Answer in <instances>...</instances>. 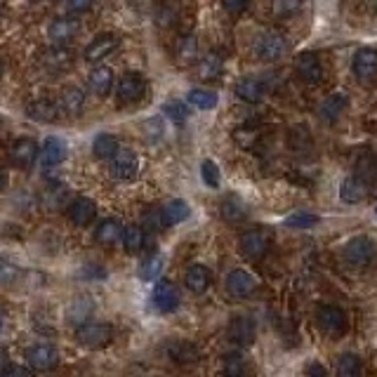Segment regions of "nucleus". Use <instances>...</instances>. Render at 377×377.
Instances as JSON below:
<instances>
[{
	"label": "nucleus",
	"instance_id": "1",
	"mask_svg": "<svg viewBox=\"0 0 377 377\" xmlns=\"http://www.w3.org/2000/svg\"><path fill=\"white\" fill-rule=\"evenodd\" d=\"M344 262L354 269H366L375 262L377 257V245L373 238L368 236H356L344 245Z\"/></svg>",
	"mask_w": 377,
	"mask_h": 377
},
{
	"label": "nucleus",
	"instance_id": "2",
	"mask_svg": "<svg viewBox=\"0 0 377 377\" xmlns=\"http://www.w3.org/2000/svg\"><path fill=\"white\" fill-rule=\"evenodd\" d=\"M253 50L262 62H276V59H280L288 52V40L278 31H265L257 35Z\"/></svg>",
	"mask_w": 377,
	"mask_h": 377
},
{
	"label": "nucleus",
	"instance_id": "3",
	"mask_svg": "<svg viewBox=\"0 0 377 377\" xmlns=\"http://www.w3.org/2000/svg\"><path fill=\"white\" fill-rule=\"evenodd\" d=\"M111 328L104 326V323L97 321H83L78 323L76 328V340L78 344L90 346V349H97V346H104L111 342Z\"/></svg>",
	"mask_w": 377,
	"mask_h": 377
},
{
	"label": "nucleus",
	"instance_id": "4",
	"mask_svg": "<svg viewBox=\"0 0 377 377\" xmlns=\"http://www.w3.org/2000/svg\"><path fill=\"white\" fill-rule=\"evenodd\" d=\"M316 321H319V328L328 337H340V335L346 333V314L340 307H321L319 314H316Z\"/></svg>",
	"mask_w": 377,
	"mask_h": 377
},
{
	"label": "nucleus",
	"instance_id": "5",
	"mask_svg": "<svg viewBox=\"0 0 377 377\" xmlns=\"http://www.w3.org/2000/svg\"><path fill=\"white\" fill-rule=\"evenodd\" d=\"M111 170L118 179H135L137 170H140L137 153L130 146H118L116 153L111 156Z\"/></svg>",
	"mask_w": 377,
	"mask_h": 377
},
{
	"label": "nucleus",
	"instance_id": "6",
	"mask_svg": "<svg viewBox=\"0 0 377 377\" xmlns=\"http://www.w3.org/2000/svg\"><path fill=\"white\" fill-rule=\"evenodd\" d=\"M118 45H121V38L113 33H101L97 38L92 40L87 47H85V62L90 64H99L101 59H106L109 55L118 50Z\"/></svg>",
	"mask_w": 377,
	"mask_h": 377
},
{
	"label": "nucleus",
	"instance_id": "7",
	"mask_svg": "<svg viewBox=\"0 0 377 377\" xmlns=\"http://www.w3.org/2000/svg\"><path fill=\"white\" fill-rule=\"evenodd\" d=\"M241 253L248 260H262L269 250V233L262 229H250L241 236Z\"/></svg>",
	"mask_w": 377,
	"mask_h": 377
},
{
	"label": "nucleus",
	"instance_id": "8",
	"mask_svg": "<svg viewBox=\"0 0 377 377\" xmlns=\"http://www.w3.org/2000/svg\"><path fill=\"white\" fill-rule=\"evenodd\" d=\"M26 361H28V368L45 373V370L57 368L59 351L52 344H35V346H31V349L26 351Z\"/></svg>",
	"mask_w": 377,
	"mask_h": 377
},
{
	"label": "nucleus",
	"instance_id": "9",
	"mask_svg": "<svg viewBox=\"0 0 377 377\" xmlns=\"http://www.w3.org/2000/svg\"><path fill=\"white\" fill-rule=\"evenodd\" d=\"M153 307L158 311H163V314H167V311H175L179 307V290H177V285L172 283V280L160 278L158 283H156Z\"/></svg>",
	"mask_w": 377,
	"mask_h": 377
},
{
	"label": "nucleus",
	"instance_id": "10",
	"mask_svg": "<svg viewBox=\"0 0 377 377\" xmlns=\"http://www.w3.org/2000/svg\"><path fill=\"white\" fill-rule=\"evenodd\" d=\"M146 94V83L140 74H125L118 83V99L123 104H135Z\"/></svg>",
	"mask_w": 377,
	"mask_h": 377
},
{
	"label": "nucleus",
	"instance_id": "11",
	"mask_svg": "<svg viewBox=\"0 0 377 377\" xmlns=\"http://www.w3.org/2000/svg\"><path fill=\"white\" fill-rule=\"evenodd\" d=\"M351 69H354V76L358 81L370 83L377 76V50L373 47H363L354 55V62H351Z\"/></svg>",
	"mask_w": 377,
	"mask_h": 377
},
{
	"label": "nucleus",
	"instance_id": "12",
	"mask_svg": "<svg viewBox=\"0 0 377 377\" xmlns=\"http://www.w3.org/2000/svg\"><path fill=\"white\" fill-rule=\"evenodd\" d=\"M38 151L40 149L31 137H19V140L12 144L10 158L17 167H31L35 163V158H38Z\"/></svg>",
	"mask_w": 377,
	"mask_h": 377
},
{
	"label": "nucleus",
	"instance_id": "13",
	"mask_svg": "<svg viewBox=\"0 0 377 377\" xmlns=\"http://www.w3.org/2000/svg\"><path fill=\"white\" fill-rule=\"evenodd\" d=\"M67 144H64L59 137H47L45 140V144H43V149L38 151V156H40V165L45 167H57V165H62L64 160H67Z\"/></svg>",
	"mask_w": 377,
	"mask_h": 377
},
{
	"label": "nucleus",
	"instance_id": "14",
	"mask_svg": "<svg viewBox=\"0 0 377 377\" xmlns=\"http://www.w3.org/2000/svg\"><path fill=\"white\" fill-rule=\"evenodd\" d=\"M257 288V280L250 276L243 269H233V271L226 276V290L231 292L233 297H248L253 295Z\"/></svg>",
	"mask_w": 377,
	"mask_h": 377
},
{
	"label": "nucleus",
	"instance_id": "15",
	"mask_svg": "<svg viewBox=\"0 0 377 377\" xmlns=\"http://www.w3.org/2000/svg\"><path fill=\"white\" fill-rule=\"evenodd\" d=\"M295 69H297V74L302 76V81H307V83H321L323 81L321 59L316 57L314 52H302V55L295 59Z\"/></svg>",
	"mask_w": 377,
	"mask_h": 377
},
{
	"label": "nucleus",
	"instance_id": "16",
	"mask_svg": "<svg viewBox=\"0 0 377 377\" xmlns=\"http://www.w3.org/2000/svg\"><path fill=\"white\" fill-rule=\"evenodd\" d=\"M370 187L363 177H346L340 187V199L344 203H363L368 199Z\"/></svg>",
	"mask_w": 377,
	"mask_h": 377
},
{
	"label": "nucleus",
	"instance_id": "17",
	"mask_svg": "<svg viewBox=\"0 0 377 377\" xmlns=\"http://www.w3.org/2000/svg\"><path fill=\"white\" fill-rule=\"evenodd\" d=\"M94 215H97V206H94V201L85 199V196L76 199V201L69 206V217H71V222H74L76 226L92 224Z\"/></svg>",
	"mask_w": 377,
	"mask_h": 377
},
{
	"label": "nucleus",
	"instance_id": "18",
	"mask_svg": "<svg viewBox=\"0 0 377 377\" xmlns=\"http://www.w3.org/2000/svg\"><path fill=\"white\" fill-rule=\"evenodd\" d=\"M346 106H349V97H346L344 92H335V94H330V97H326L321 101L319 116L323 118V121L333 123L346 111Z\"/></svg>",
	"mask_w": 377,
	"mask_h": 377
},
{
	"label": "nucleus",
	"instance_id": "19",
	"mask_svg": "<svg viewBox=\"0 0 377 377\" xmlns=\"http://www.w3.org/2000/svg\"><path fill=\"white\" fill-rule=\"evenodd\" d=\"M26 113L28 118H33V121L38 123H55L59 106L52 99H33L31 104L26 106Z\"/></svg>",
	"mask_w": 377,
	"mask_h": 377
},
{
	"label": "nucleus",
	"instance_id": "20",
	"mask_svg": "<svg viewBox=\"0 0 377 377\" xmlns=\"http://www.w3.org/2000/svg\"><path fill=\"white\" fill-rule=\"evenodd\" d=\"M184 283H187V288L191 292H196V295H201V292H206L208 288H210L212 283V274L208 267L203 265H194L187 271V276H184Z\"/></svg>",
	"mask_w": 377,
	"mask_h": 377
},
{
	"label": "nucleus",
	"instance_id": "21",
	"mask_svg": "<svg viewBox=\"0 0 377 377\" xmlns=\"http://www.w3.org/2000/svg\"><path fill=\"white\" fill-rule=\"evenodd\" d=\"M236 94H238V99L248 101V104H260L267 94V87H265V83L257 81V78H243V81L236 85Z\"/></svg>",
	"mask_w": 377,
	"mask_h": 377
},
{
	"label": "nucleus",
	"instance_id": "22",
	"mask_svg": "<svg viewBox=\"0 0 377 377\" xmlns=\"http://www.w3.org/2000/svg\"><path fill=\"white\" fill-rule=\"evenodd\" d=\"M229 337L231 342L241 344V346H248L255 342V326L250 319H243V316H238V319H233L229 323Z\"/></svg>",
	"mask_w": 377,
	"mask_h": 377
},
{
	"label": "nucleus",
	"instance_id": "23",
	"mask_svg": "<svg viewBox=\"0 0 377 377\" xmlns=\"http://www.w3.org/2000/svg\"><path fill=\"white\" fill-rule=\"evenodd\" d=\"M78 28H81V24L76 19H69V17H62V19H55L50 24V38L55 40V43H69L71 38H76Z\"/></svg>",
	"mask_w": 377,
	"mask_h": 377
},
{
	"label": "nucleus",
	"instance_id": "24",
	"mask_svg": "<svg viewBox=\"0 0 377 377\" xmlns=\"http://www.w3.org/2000/svg\"><path fill=\"white\" fill-rule=\"evenodd\" d=\"M199 40L194 35H184L182 40L177 43V50H175V57H177V64L179 67H191L194 62H199Z\"/></svg>",
	"mask_w": 377,
	"mask_h": 377
},
{
	"label": "nucleus",
	"instance_id": "25",
	"mask_svg": "<svg viewBox=\"0 0 377 377\" xmlns=\"http://www.w3.org/2000/svg\"><path fill=\"white\" fill-rule=\"evenodd\" d=\"M121 233H123V224L118 222V219H104V222H99L97 231H94V241L99 245H113L116 241H121Z\"/></svg>",
	"mask_w": 377,
	"mask_h": 377
},
{
	"label": "nucleus",
	"instance_id": "26",
	"mask_svg": "<svg viewBox=\"0 0 377 377\" xmlns=\"http://www.w3.org/2000/svg\"><path fill=\"white\" fill-rule=\"evenodd\" d=\"M90 87H92L94 94L106 97L113 87V71L109 67H97L92 74H90Z\"/></svg>",
	"mask_w": 377,
	"mask_h": 377
},
{
	"label": "nucleus",
	"instance_id": "27",
	"mask_svg": "<svg viewBox=\"0 0 377 377\" xmlns=\"http://www.w3.org/2000/svg\"><path fill=\"white\" fill-rule=\"evenodd\" d=\"M83 106H85V94H83V90H78V87L64 90L62 99H59V109L64 113H69V116H78V113L83 111Z\"/></svg>",
	"mask_w": 377,
	"mask_h": 377
},
{
	"label": "nucleus",
	"instance_id": "28",
	"mask_svg": "<svg viewBox=\"0 0 377 377\" xmlns=\"http://www.w3.org/2000/svg\"><path fill=\"white\" fill-rule=\"evenodd\" d=\"M167 356L172 358L175 363H194V361H199L201 358V351L196 349L194 344H189V342H170L167 344Z\"/></svg>",
	"mask_w": 377,
	"mask_h": 377
},
{
	"label": "nucleus",
	"instance_id": "29",
	"mask_svg": "<svg viewBox=\"0 0 377 377\" xmlns=\"http://www.w3.org/2000/svg\"><path fill=\"white\" fill-rule=\"evenodd\" d=\"M219 212H222V217L231 224L243 222V219L248 217V208H245L243 201L236 199V196H226L222 201V206H219Z\"/></svg>",
	"mask_w": 377,
	"mask_h": 377
},
{
	"label": "nucleus",
	"instance_id": "30",
	"mask_svg": "<svg viewBox=\"0 0 377 377\" xmlns=\"http://www.w3.org/2000/svg\"><path fill=\"white\" fill-rule=\"evenodd\" d=\"M189 206H187V201H182V199H175V201H170L167 206L160 210V215H163V226H172V224H179V222H184V219L189 217Z\"/></svg>",
	"mask_w": 377,
	"mask_h": 377
},
{
	"label": "nucleus",
	"instance_id": "31",
	"mask_svg": "<svg viewBox=\"0 0 377 377\" xmlns=\"http://www.w3.org/2000/svg\"><path fill=\"white\" fill-rule=\"evenodd\" d=\"M224 69V59L217 55V52H210V55H206L199 62V76L203 81H212V78H217L222 74Z\"/></svg>",
	"mask_w": 377,
	"mask_h": 377
},
{
	"label": "nucleus",
	"instance_id": "32",
	"mask_svg": "<svg viewBox=\"0 0 377 377\" xmlns=\"http://www.w3.org/2000/svg\"><path fill=\"white\" fill-rule=\"evenodd\" d=\"M121 243L125 253H137V250H142V245H144V231H142L140 226H123Z\"/></svg>",
	"mask_w": 377,
	"mask_h": 377
},
{
	"label": "nucleus",
	"instance_id": "33",
	"mask_svg": "<svg viewBox=\"0 0 377 377\" xmlns=\"http://www.w3.org/2000/svg\"><path fill=\"white\" fill-rule=\"evenodd\" d=\"M116 149H118V140L113 135L109 133H101L94 137V144H92V151L97 158H111L113 153H116Z\"/></svg>",
	"mask_w": 377,
	"mask_h": 377
},
{
	"label": "nucleus",
	"instance_id": "34",
	"mask_svg": "<svg viewBox=\"0 0 377 377\" xmlns=\"http://www.w3.org/2000/svg\"><path fill=\"white\" fill-rule=\"evenodd\" d=\"M189 104L191 106H196V109H201V111H210L217 106V94L210 92V90H191L189 92Z\"/></svg>",
	"mask_w": 377,
	"mask_h": 377
},
{
	"label": "nucleus",
	"instance_id": "35",
	"mask_svg": "<svg viewBox=\"0 0 377 377\" xmlns=\"http://www.w3.org/2000/svg\"><path fill=\"white\" fill-rule=\"evenodd\" d=\"M163 265H165V257L160 255V253L149 255L146 260L142 262V267H140V276L144 278V280H153V278H158V274L163 271Z\"/></svg>",
	"mask_w": 377,
	"mask_h": 377
},
{
	"label": "nucleus",
	"instance_id": "36",
	"mask_svg": "<svg viewBox=\"0 0 377 377\" xmlns=\"http://www.w3.org/2000/svg\"><path fill=\"white\" fill-rule=\"evenodd\" d=\"M337 373L342 377H356L361 373V358L356 354H342L337 361Z\"/></svg>",
	"mask_w": 377,
	"mask_h": 377
},
{
	"label": "nucleus",
	"instance_id": "37",
	"mask_svg": "<svg viewBox=\"0 0 377 377\" xmlns=\"http://www.w3.org/2000/svg\"><path fill=\"white\" fill-rule=\"evenodd\" d=\"M319 222H321L319 215L314 212H295L285 219V226H290V229H311V226H316Z\"/></svg>",
	"mask_w": 377,
	"mask_h": 377
},
{
	"label": "nucleus",
	"instance_id": "38",
	"mask_svg": "<svg viewBox=\"0 0 377 377\" xmlns=\"http://www.w3.org/2000/svg\"><path fill=\"white\" fill-rule=\"evenodd\" d=\"M302 3H304V0H274L271 10H274V15H276V17H290L302 8Z\"/></svg>",
	"mask_w": 377,
	"mask_h": 377
},
{
	"label": "nucleus",
	"instance_id": "39",
	"mask_svg": "<svg viewBox=\"0 0 377 377\" xmlns=\"http://www.w3.org/2000/svg\"><path fill=\"white\" fill-rule=\"evenodd\" d=\"M224 373L229 375V377H238V375H243L245 373V358L241 354H226L224 358Z\"/></svg>",
	"mask_w": 377,
	"mask_h": 377
},
{
	"label": "nucleus",
	"instance_id": "40",
	"mask_svg": "<svg viewBox=\"0 0 377 377\" xmlns=\"http://www.w3.org/2000/svg\"><path fill=\"white\" fill-rule=\"evenodd\" d=\"M45 64H50V67H69L71 52L67 50V47H55V50H50L45 55Z\"/></svg>",
	"mask_w": 377,
	"mask_h": 377
},
{
	"label": "nucleus",
	"instance_id": "41",
	"mask_svg": "<svg viewBox=\"0 0 377 377\" xmlns=\"http://www.w3.org/2000/svg\"><path fill=\"white\" fill-rule=\"evenodd\" d=\"M92 311V304H90V300H85V297H81L78 302H74V309L69 311V319L71 323H83V321H87V314Z\"/></svg>",
	"mask_w": 377,
	"mask_h": 377
},
{
	"label": "nucleus",
	"instance_id": "42",
	"mask_svg": "<svg viewBox=\"0 0 377 377\" xmlns=\"http://www.w3.org/2000/svg\"><path fill=\"white\" fill-rule=\"evenodd\" d=\"M17 276H19V267H17L15 262L3 260V257H0V283L10 285V283H15Z\"/></svg>",
	"mask_w": 377,
	"mask_h": 377
},
{
	"label": "nucleus",
	"instance_id": "43",
	"mask_svg": "<svg viewBox=\"0 0 377 377\" xmlns=\"http://www.w3.org/2000/svg\"><path fill=\"white\" fill-rule=\"evenodd\" d=\"M201 175H203V182H206L208 187H212V189L219 187V170H217V165H215L212 160H203Z\"/></svg>",
	"mask_w": 377,
	"mask_h": 377
},
{
	"label": "nucleus",
	"instance_id": "44",
	"mask_svg": "<svg viewBox=\"0 0 377 377\" xmlns=\"http://www.w3.org/2000/svg\"><path fill=\"white\" fill-rule=\"evenodd\" d=\"M163 113H167L172 121L184 123V121H187V116H189V109L182 104V101H167V104L163 106Z\"/></svg>",
	"mask_w": 377,
	"mask_h": 377
},
{
	"label": "nucleus",
	"instance_id": "45",
	"mask_svg": "<svg viewBox=\"0 0 377 377\" xmlns=\"http://www.w3.org/2000/svg\"><path fill=\"white\" fill-rule=\"evenodd\" d=\"M69 201V189L67 187H55L47 194V206L50 208H62Z\"/></svg>",
	"mask_w": 377,
	"mask_h": 377
},
{
	"label": "nucleus",
	"instance_id": "46",
	"mask_svg": "<svg viewBox=\"0 0 377 377\" xmlns=\"http://www.w3.org/2000/svg\"><path fill=\"white\" fill-rule=\"evenodd\" d=\"M233 140H236L241 146L250 149V146H253V142L257 140V130H250V128H238V130H236V135H233Z\"/></svg>",
	"mask_w": 377,
	"mask_h": 377
},
{
	"label": "nucleus",
	"instance_id": "47",
	"mask_svg": "<svg viewBox=\"0 0 377 377\" xmlns=\"http://www.w3.org/2000/svg\"><path fill=\"white\" fill-rule=\"evenodd\" d=\"M222 5L226 12H231V15H241V12L250 5V0H222Z\"/></svg>",
	"mask_w": 377,
	"mask_h": 377
},
{
	"label": "nucleus",
	"instance_id": "48",
	"mask_svg": "<svg viewBox=\"0 0 377 377\" xmlns=\"http://www.w3.org/2000/svg\"><path fill=\"white\" fill-rule=\"evenodd\" d=\"M90 5H92V0H67V10L76 12V15H81V12H87Z\"/></svg>",
	"mask_w": 377,
	"mask_h": 377
},
{
	"label": "nucleus",
	"instance_id": "49",
	"mask_svg": "<svg viewBox=\"0 0 377 377\" xmlns=\"http://www.w3.org/2000/svg\"><path fill=\"white\" fill-rule=\"evenodd\" d=\"M144 226H149V229H160L163 226V215L160 212H149L146 215V219H144Z\"/></svg>",
	"mask_w": 377,
	"mask_h": 377
},
{
	"label": "nucleus",
	"instance_id": "50",
	"mask_svg": "<svg viewBox=\"0 0 377 377\" xmlns=\"http://www.w3.org/2000/svg\"><path fill=\"white\" fill-rule=\"evenodd\" d=\"M0 373L3 375H28L31 373V368H22V366H15V363H12V366H5Z\"/></svg>",
	"mask_w": 377,
	"mask_h": 377
},
{
	"label": "nucleus",
	"instance_id": "51",
	"mask_svg": "<svg viewBox=\"0 0 377 377\" xmlns=\"http://www.w3.org/2000/svg\"><path fill=\"white\" fill-rule=\"evenodd\" d=\"M307 375H319V377H323V375H328V370L321 366V363H311V366L307 368Z\"/></svg>",
	"mask_w": 377,
	"mask_h": 377
},
{
	"label": "nucleus",
	"instance_id": "52",
	"mask_svg": "<svg viewBox=\"0 0 377 377\" xmlns=\"http://www.w3.org/2000/svg\"><path fill=\"white\" fill-rule=\"evenodd\" d=\"M5 187H8V175H5V170L0 167V191H3Z\"/></svg>",
	"mask_w": 377,
	"mask_h": 377
},
{
	"label": "nucleus",
	"instance_id": "53",
	"mask_svg": "<svg viewBox=\"0 0 377 377\" xmlns=\"http://www.w3.org/2000/svg\"><path fill=\"white\" fill-rule=\"evenodd\" d=\"M0 78H3V62H0Z\"/></svg>",
	"mask_w": 377,
	"mask_h": 377
},
{
	"label": "nucleus",
	"instance_id": "54",
	"mask_svg": "<svg viewBox=\"0 0 377 377\" xmlns=\"http://www.w3.org/2000/svg\"><path fill=\"white\" fill-rule=\"evenodd\" d=\"M3 321H5V319H3V314H0V328H3Z\"/></svg>",
	"mask_w": 377,
	"mask_h": 377
},
{
	"label": "nucleus",
	"instance_id": "55",
	"mask_svg": "<svg viewBox=\"0 0 377 377\" xmlns=\"http://www.w3.org/2000/svg\"><path fill=\"white\" fill-rule=\"evenodd\" d=\"M31 3H40V0H31Z\"/></svg>",
	"mask_w": 377,
	"mask_h": 377
},
{
	"label": "nucleus",
	"instance_id": "56",
	"mask_svg": "<svg viewBox=\"0 0 377 377\" xmlns=\"http://www.w3.org/2000/svg\"><path fill=\"white\" fill-rule=\"evenodd\" d=\"M375 212H377V208H375Z\"/></svg>",
	"mask_w": 377,
	"mask_h": 377
}]
</instances>
